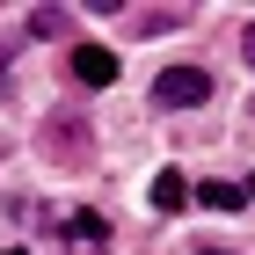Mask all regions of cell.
I'll return each instance as SVG.
<instances>
[{
    "label": "cell",
    "mask_w": 255,
    "mask_h": 255,
    "mask_svg": "<svg viewBox=\"0 0 255 255\" xmlns=\"http://www.w3.org/2000/svg\"><path fill=\"white\" fill-rule=\"evenodd\" d=\"M204 95H212V73H204V66H168V73L153 80V102H160V110H197Z\"/></svg>",
    "instance_id": "obj_1"
},
{
    "label": "cell",
    "mask_w": 255,
    "mask_h": 255,
    "mask_svg": "<svg viewBox=\"0 0 255 255\" xmlns=\"http://www.w3.org/2000/svg\"><path fill=\"white\" fill-rule=\"evenodd\" d=\"M73 73H80V88H110V80H117V51L80 44V51H73Z\"/></svg>",
    "instance_id": "obj_2"
},
{
    "label": "cell",
    "mask_w": 255,
    "mask_h": 255,
    "mask_svg": "<svg viewBox=\"0 0 255 255\" xmlns=\"http://www.w3.org/2000/svg\"><path fill=\"white\" fill-rule=\"evenodd\" d=\"M197 204H212V212H241V204H248V197H241V182H197Z\"/></svg>",
    "instance_id": "obj_3"
},
{
    "label": "cell",
    "mask_w": 255,
    "mask_h": 255,
    "mask_svg": "<svg viewBox=\"0 0 255 255\" xmlns=\"http://www.w3.org/2000/svg\"><path fill=\"white\" fill-rule=\"evenodd\" d=\"M59 234H66V241H102V234H110V219H102V212H66Z\"/></svg>",
    "instance_id": "obj_4"
},
{
    "label": "cell",
    "mask_w": 255,
    "mask_h": 255,
    "mask_svg": "<svg viewBox=\"0 0 255 255\" xmlns=\"http://www.w3.org/2000/svg\"><path fill=\"white\" fill-rule=\"evenodd\" d=\"M153 204H160V212H182V204H190V182H182L175 168H168V175H153Z\"/></svg>",
    "instance_id": "obj_5"
},
{
    "label": "cell",
    "mask_w": 255,
    "mask_h": 255,
    "mask_svg": "<svg viewBox=\"0 0 255 255\" xmlns=\"http://www.w3.org/2000/svg\"><path fill=\"white\" fill-rule=\"evenodd\" d=\"M29 29H37V37H59L66 15H59V7H37V15H29Z\"/></svg>",
    "instance_id": "obj_6"
},
{
    "label": "cell",
    "mask_w": 255,
    "mask_h": 255,
    "mask_svg": "<svg viewBox=\"0 0 255 255\" xmlns=\"http://www.w3.org/2000/svg\"><path fill=\"white\" fill-rule=\"evenodd\" d=\"M241 51H248V66H255V22H248V29H241Z\"/></svg>",
    "instance_id": "obj_7"
},
{
    "label": "cell",
    "mask_w": 255,
    "mask_h": 255,
    "mask_svg": "<svg viewBox=\"0 0 255 255\" xmlns=\"http://www.w3.org/2000/svg\"><path fill=\"white\" fill-rule=\"evenodd\" d=\"M0 255H22V248H0Z\"/></svg>",
    "instance_id": "obj_8"
},
{
    "label": "cell",
    "mask_w": 255,
    "mask_h": 255,
    "mask_svg": "<svg viewBox=\"0 0 255 255\" xmlns=\"http://www.w3.org/2000/svg\"><path fill=\"white\" fill-rule=\"evenodd\" d=\"M204 255H219V248H204Z\"/></svg>",
    "instance_id": "obj_9"
}]
</instances>
